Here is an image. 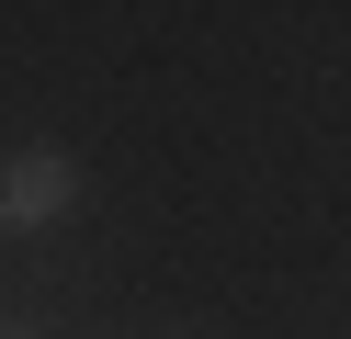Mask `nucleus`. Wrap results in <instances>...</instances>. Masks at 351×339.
<instances>
[{
    "label": "nucleus",
    "instance_id": "nucleus-1",
    "mask_svg": "<svg viewBox=\"0 0 351 339\" xmlns=\"http://www.w3.org/2000/svg\"><path fill=\"white\" fill-rule=\"evenodd\" d=\"M69 192H80V170L57 147H23V158H0V226L23 238V226H57L69 215Z\"/></svg>",
    "mask_w": 351,
    "mask_h": 339
}]
</instances>
